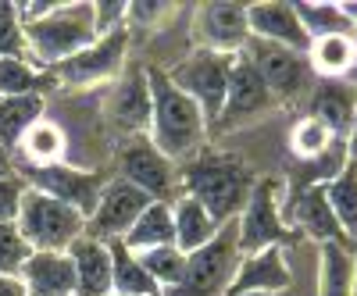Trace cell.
Returning <instances> with one entry per match:
<instances>
[{
	"instance_id": "obj_1",
	"label": "cell",
	"mask_w": 357,
	"mask_h": 296,
	"mask_svg": "<svg viewBox=\"0 0 357 296\" xmlns=\"http://www.w3.org/2000/svg\"><path fill=\"white\" fill-rule=\"evenodd\" d=\"M254 182H257L254 171L240 154L207 150L204 146L186 164H178V193L193 196L218 225L240 218Z\"/></svg>"
},
{
	"instance_id": "obj_2",
	"label": "cell",
	"mask_w": 357,
	"mask_h": 296,
	"mask_svg": "<svg viewBox=\"0 0 357 296\" xmlns=\"http://www.w3.org/2000/svg\"><path fill=\"white\" fill-rule=\"evenodd\" d=\"M146 82H151V132L146 136L178 168L204 150V139L211 129H207L200 104L178 90L168 72L146 68Z\"/></svg>"
},
{
	"instance_id": "obj_3",
	"label": "cell",
	"mask_w": 357,
	"mask_h": 296,
	"mask_svg": "<svg viewBox=\"0 0 357 296\" xmlns=\"http://www.w3.org/2000/svg\"><path fill=\"white\" fill-rule=\"evenodd\" d=\"M25 50L50 72L97 40L93 4H54L43 18L22 25Z\"/></svg>"
},
{
	"instance_id": "obj_4",
	"label": "cell",
	"mask_w": 357,
	"mask_h": 296,
	"mask_svg": "<svg viewBox=\"0 0 357 296\" xmlns=\"http://www.w3.org/2000/svg\"><path fill=\"white\" fill-rule=\"evenodd\" d=\"M279 193H282V186H279V179H272V175H264V179L254 182L240 218H236L240 257L261 254L268 247H289V243H296V232L286 225Z\"/></svg>"
},
{
	"instance_id": "obj_5",
	"label": "cell",
	"mask_w": 357,
	"mask_h": 296,
	"mask_svg": "<svg viewBox=\"0 0 357 296\" xmlns=\"http://www.w3.org/2000/svg\"><path fill=\"white\" fill-rule=\"evenodd\" d=\"M18 232L33 250H68L79 235H86V215L75 207L54 200L47 193H36L25 186L22 211H18Z\"/></svg>"
},
{
	"instance_id": "obj_6",
	"label": "cell",
	"mask_w": 357,
	"mask_h": 296,
	"mask_svg": "<svg viewBox=\"0 0 357 296\" xmlns=\"http://www.w3.org/2000/svg\"><path fill=\"white\" fill-rule=\"evenodd\" d=\"M236 264H240V240H236V221H225L218 235L197 254H186V275L175 289L161 296H225Z\"/></svg>"
},
{
	"instance_id": "obj_7",
	"label": "cell",
	"mask_w": 357,
	"mask_h": 296,
	"mask_svg": "<svg viewBox=\"0 0 357 296\" xmlns=\"http://www.w3.org/2000/svg\"><path fill=\"white\" fill-rule=\"evenodd\" d=\"M229 68H232V54H218V50L197 47L190 57H183V61L168 72V79L178 86V90L200 104V111L207 118V129H215L218 114L225 107Z\"/></svg>"
},
{
	"instance_id": "obj_8",
	"label": "cell",
	"mask_w": 357,
	"mask_h": 296,
	"mask_svg": "<svg viewBox=\"0 0 357 296\" xmlns=\"http://www.w3.org/2000/svg\"><path fill=\"white\" fill-rule=\"evenodd\" d=\"M126 54H129V29H114L107 36H97L86 50H79L75 57L61 61L54 72L57 86L68 90H93V86L114 82L126 72Z\"/></svg>"
},
{
	"instance_id": "obj_9",
	"label": "cell",
	"mask_w": 357,
	"mask_h": 296,
	"mask_svg": "<svg viewBox=\"0 0 357 296\" xmlns=\"http://www.w3.org/2000/svg\"><path fill=\"white\" fill-rule=\"evenodd\" d=\"M15 175L36 193H47L54 200H61L68 207H75L79 215H93V207L107 186V171H82L72 164H47V168H33V164H15Z\"/></svg>"
},
{
	"instance_id": "obj_10",
	"label": "cell",
	"mask_w": 357,
	"mask_h": 296,
	"mask_svg": "<svg viewBox=\"0 0 357 296\" xmlns=\"http://www.w3.org/2000/svg\"><path fill=\"white\" fill-rule=\"evenodd\" d=\"M118 175L151 200L172 203L178 196V168L151 143V136H126L118 146Z\"/></svg>"
},
{
	"instance_id": "obj_11",
	"label": "cell",
	"mask_w": 357,
	"mask_h": 296,
	"mask_svg": "<svg viewBox=\"0 0 357 296\" xmlns=\"http://www.w3.org/2000/svg\"><path fill=\"white\" fill-rule=\"evenodd\" d=\"M279 100L272 97V90L264 86V79L257 75L254 61L240 50L232 54V68H229V90H225V107L218 114V122L211 132H229V129H240L247 122H257L272 111Z\"/></svg>"
},
{
	"instance_id": "obj_12",
	"label": "cell",
	"mask_w": 357,
	"mask_h": 296,
	"mask_svg": "<svg viewBox=\"0 0 357 296\" xmlns=\"http://www.w3.org/2000/svg\"><path fill=\"white\" fill-rule=\"evenodd\" d=\"M243 54L254 61L257 75L264 79V86L272 90V97H275L279 104H289V100H296V97H304L311 86H314L307 54H296V50L264 43V40H250V43L243 47Z\"/></svg>"
},
{
	"instance_id": "obj_13",
	"label": "cell",
	"mask_w": 357,
	"mask_h": 296,
	"mask_svg": "<svg viewBox=\"0 0 357 296\" xmlns=\"http://www.w3.org/2000/svg\"><path fill=\"white\" fill-rule=\"evenodd\" d=\"M151 203L154 200L143 189L126 182L122 175H114V179H107V186H104V193L93 207V215L86 218V235H93V240H100V243L122 240Z\"/></svg>"
},
{
	"instance_id": "obj_14",
	"label": "cell",
	"mask_w": 357,
	"mask_h": 296,
	"mask_svg": "<svg viewBox=\"0 0 357 296\" xmlns=\"http://www.w3.org/2000/svg\"><path fill=\"white\" fill-rule=\"evenodd\" d=\"M197 36H200L204 50L240 54L250 43L247 4H232V0H211V4H200L197 8Z\"/></svg>"
},
{
	"instance_id": "obj_15",
	"label": "cell",
	"mask_w": 357,
	"mask_h": 296,
	"mask_svg": "<svg viewBox=\"0 0 357 296\" xmlns=\"http://www.w3.org/2000/svg\"><path fill=\"white\" fill-rule=\"evenodd\" d=\"M107 114H111V125L122 129L126 136L151 132V82H146L143 65H126V72L114 79Z\"/></svg>"
},
{
	"instance_id": "obj_16",
	"label": "cell",
	"mask_w": 357,
	"mask_h": 296,
	"mask_svg": "<svg viewBox=\"0 0 357 296\" xmlns=\"http://www.w3.org/2000/svg\"><path fill=\"white\" fill-rule=\"evenodd\" d=\"M247 22H250V40H264L296 54H307L311 36L304 33L296 4L289 0H261V4H247Z\"/></svg>"
},
{
	"instance_id": "obj_17",
	"label": "cell",
	"mask_w": 357,
	"mask_h": 296,
	"mask_svg": "<svg viewBox=\"0 0 357 296\" xmlns=\"http://www.w3.org/2000/svg\"><path fill=\"white\" fill-rule=\"evenodd\" d=\"M289 286H293V275H289V264H286L282 247H268L261 254L240 257L225 296H243V293H268V296H275V293H282Z\"/></svg>"
},
{
	"instance_id": "obj_18",
	"label": "cell",
	"mask_w": 357,
	"mask_h": 296,
	"mask_svg": "<svg viewBox=\"0 0 357 296\" xmlns=\"http://www.w3.org/2000/svg\"><path fill=\"white\" fill-rule=\"evenodd\" d=\"M354 111H357V90L347 79H318L311 86V93H307V118L321 122L336 139L350 136Z\"/></svg>"
},
{
	"instance_id": "obj_19",
	"label": "cell",
	"mask_w": 357,
	"mask_h": 296,
	"mask_svg": "<svg viewBox=\"0 0 357 296\" xmlns=\"http://www.w3.org/2000/svg\"><path fill=\"white\" fill-rule=\"evenodd\" d=\"M18 279L25 296H75V268L68 250H33Z\"/></svg>"
},
{
	"instance_id": "obj_20",
	"label": "cell",
	"mask_w": 357,
	"mask_h": 296,
	"mask_svg": "<svg viewBox=\"0 0 357 296\" xmlns=\"http://www.w3.org/2000/svg\"><path fill=\"white\" fill-rule=\"evenodd\" d=\"M286 225H293L296 235H307V240H318L321 247L325 243H347V235L329 207V196H325V186H314L307 193H301L293 203H289V215H286Z\"/></svg>"
},
{
	"instance_id": "obj_21",
	"label": "cell",
	"mask_w": 357,
	"mask_h": 296,
	"mask_svg": "<svg viewBox=\"0 0 357 296\" xmlns=\"http://www.w3.org/2000/svg\"><path fill=\"white\" fill-rule=\"evenodd\" d=\"M75 268V296H107L111 293V250L93 235H79L68 247Z\"/></svg>"
},
{
	"instance_id": "obj_22",
	"label": "cell",
	"mask_w": 357,
	"mask_h": 296,
	"mask_svg": "<svg viewBox=\"0 0 357 296\" xmlns=\"http://www.w3.org/2000/svg\"><path fill=\"white\" fill-rule=\"evenodd\" d=\"M172 221H175V247L183 250V254H197L200 247H207L218 235V221L204 211V207L186 196V193H178L172 200Z\"/></svg>"
},
{
	"instance_id": "obj_23",
	"label": "cell",
	"mask_w": 357,
	"mask_h": 296,
	"mask_svg": "<svg viewBox=\"0 0 357 296\" xmlns=\"http://www.w3.org/2000/svg\"><path fill=\"white\" fill-rule=\"evenodd\" d=\"M357 260L350 243H325L318 260V296H354Z\"/></svg>"
},
{
	"instance_id": "obj_24",
	"label": "cell",
	"mask_w": 357,
	"mask_h": 296,
	"mask_svg": "<svg viewBox=\"0 0 357 296\" xmlns=\"http://www.w3.org/2000/svg\"><path fill=\"white\" fill-rule=\"evenodd\" d=\"M122 243L132 254L158 250V247H175V221H172V203L154 200L146 211L136 218V225L122 235Z\"/></svg>"
},
{
	"instance_id": "obj_25",
	"label": "cell",
	"mask_w": 357,
	"mask_h": 296,
	"mask_svg": "<svg viewBox=\"0 0 357 296\" xmlns=\"http://www.w3.org/2000/svg\"><path fill=\"white\" fill-rule=\"evenodd\" d=\"M65 150H68V136L65 129L50 122V118H40V122L29 129L18 143V157L22 164H33V168H47V164H61L65 161Z\"/></svg>"
},
{
	"instance_id": "obj_26",
	"label": "cell",
	"mask_w": 357,
	"mask_h": 296,
	"mask_svg": "<svg viewBox=\"0 0 357 296\" xmlns=\"http://www.w3.org/2000/svg\"><path fill=\"white\" fill-rule=\"evenodd\" d=\"M40 118H47V100L43 97H4L0 100V143L15 157L22 136L33 129Z\"/></svg>"
},
{
	"instance_id": "obj_27",
	"label": "cell",
	"mask_w": 357,
	"mask_h": 296,
	"mask_svg": "<svg viewBox=\"0 0 357 296\" xmlns=\"http://www.w3.org/2000/svg\"><path fill=\"white\" fill-rule=\"evenodd\" d=\"M357 57V40L354 36H321L311 40L307 47V65L314 79H347Z\"/></svg>"
},
{
	"instance_id": "obj_28",
	"label": "cell",
	"mask_w": 357,
	"mask_h": 296,
	"mask_svg": "<svg viewBox=\"0 0 357 296\" xmlns=\"http://www.w3.org/2000/svg\"><path fill=\"white\" fill-rule=\"evenodd\" d=\"M111 293H126V296H161L158 282L143 272L139 257L122 243V240H111Z\"/></svg>"
},
{
	"instance_id": "obj_29",
	"label": "cell",
	"mask_w": 357,
	"mask_h": 296,
	"mask_svg": "<svg viewBox=\"0 0 357 296\" xmlns=\"http://www.w3.org/2000/svg\"><path fill=\"white\" fill-rule=\"evenodd\" d=\"M54 90L57 79L47 68L29 65L25 57H4L0 61V100L4 97H43V90Z\"/></svg>"
},
{
	"instance_id": "obj_30",
	"label": "cell",
	"mask_w": 357,
	"mask_h": 296,
	"mask_svg": "<svg viewBox=\"0 0 357 296\" xmlns=\"http://www.w3.org/2000/svg\"><path fill=\"white\" fill-rule=\"evenodd\" d=\"M325 196H329V207L347 235V243L357 247V161H347V168L325 186Z\"/></svg>"
},
{
	"instance_id": "obj_31",
	"label": "cell",
	"mask_w": 357,
	"mask_h": 296,
	"mask_svg": "<svg viewBox=\"0 0 357 296\" xmlns=\"http://www.w3.org/2000/svg\"><path fill=\"white\" fill-rule=\"evenodd\" d=\"M296 15H301V25L311 40L321 36H354V18L347 15L343 4H329V0H311V4H296Z\"/></svg>"
},
{
	"instance_id": "obj_32",
	"label": "cell",
	"mask_w": 357,
	"mask_h": 296,
	"mask_svg": "<svg viewBox=\"0 0 357 296\" xmlns=\"http://www.w3.org/2000/svg\"><path fill=\"white\" fill-rule=\"evenodd\" d=\"M136 257H139V264H143V272L158 282V289H161V293L175 289L178 282H183V275H186V254L178 250V247L143 250V254H136Z\"/></svg>"
},
{
	"instance_id": "obj_33",
	"label": "cell",
	"mask_w": 357,
	"mask_h": 296,
	"mask_svg": "<svg viewBox=\"0 0 357 296\" xmlns=\"http://www.w3.org/2000/svg\"><path fill=\"white\" fill-rule=\"evenodd\" d=\"M333 132L325 129L321 122H314V118H301V122L293 125V132H289V150H293V157L296 161H314V157H321L325 150L333 146Z\"/></svg>"
},
{
	"instance_id": "obj_34",
	"label": "cell",
	"mask_w": 357,
	"mask_h": 296,
	"mask_svg": "<svg viewBox=\"0 0 357 296\" xmlns=\"http://www.w3.org/2000/svg\"><path fill=\"white\" fill-rule=\"evenodd\" d=\"M33 247L22 240V232L15 221H0V275H11L18 279L22 275V264L29 260Z\"/></svg>"
},
{
	"instance_id": "obj_35",
	"label": "cell",
	"mask_w": 357,
	"mask_h": 296,
	"mask_svg": "<svg viewBox=\"0 0 357 296\" xmlns=\"http://www.w3.org/2000/svg\"><path fill=\"white\" fill-rule=\"evenodd\" d=\"M4 57H25V33H22L18 8L0 0V61Z\"/></svg>"
},
{
	"instance_id": "obj_36",
	"label": "cell",
	"mask_w": 357,
	"mask_h": 296,
	"mask_svg": "<svg viewBox=\"0 0 357 296\" xmlns=\"http://www.w3.org/2000/svg\"><path fill=\"white\" fill-rule=\"evenodd\" d=\"M175 4H161V0H136L126 11V29H161L172 18Z\"/></svg>"
},
{
	"instance_id": "obj_37",
	"label": "cell",
	"mask_w": 357,
	"mask_h": 296,
	"mask_svg": "<svg viewBox=\"0 0 357 296\" xmlns=\"http://www.w3.org/2000/svg\"><path fill=\"white\" fill-rule=\"evenodd\" d=\"M22 196H25V182L18 175H4L0 179V221H18Z\"/></svg>"
},
{
	"instance_id": "obj_38",
	"label": "cell",
	"mask_w": 357,
	"mask_h": 296,
	"mask_svg": "<svg viewBox=\"0 0 357 296\" xmlns=\"http://www.w3.org/2000/svg\"><path fill=\"white\" fill-rule=\"evenodd\" d=\"M126 11H129V4H126V0H111V4L97 0V4H93L97 36H107V33H114V29H126Z\"/></svg>"
},
{
	"instance_id": "obj_39",
	"label": "cell",
	"mask_w": 357,
	"mask_h": 296,
	"mask_svg": "<svg viewBox=\"0 0 357 296\" xmlns=\"http://www.w3.org/2000/svg\"><path fill=\"white\" fill-rule=\"evenodd\" d=\"M0 296H25V286H22V279L0 275Z\"/></svg>"
},
{
	"instance_id": "obj_40",
	"label": "cell",
	"mask_w": 357,
	"mask_h": 296,
	"mask_svg": "<svg viewBox=\"0 0 357 296\" xmlns=\"http://www.w3.org/2000/svg\"><path fill=\"white\" fill-rule=\"evenodd\" d=\"M4 175H15V157L4 150V143H0V179H4Z\"/></svg>"
},
{
	"instance_id": "obj_41",
	"label": "cell",
	"mask_w": 357,
	"mask_h": 296,
	"mask_svg": "<svg viewBox=\"0 0 357 296\" xmlns=\"http://www.w3.org/2000/svg\"><path fill=\"white\" fill-rule=\"evenodd\" d=\"M347 146H350V161H357V111H354V125H350V136H347Z\"/></svg>"
},
{
	"instance_id": "obj_42",
	"label": "cell",
	"mask_w": 357,
	"mask_h": 296,
	"mask_svg": "<svg viewBox=\"0 0 357 296\" xmlns=\"http://www.w3.org/2000/svg\"><path fill=\"white\" fill-rule=\"evenodd\" d=\"M347 82L354 86V90H357V57H354V68H350V75H347Z\"/></svg>"
},
{
	"instance_id": "obj_43",
	"label": "cell",
	"mask_w": 357,
	"mask_h": 296,
	"mask_svg": "<svg viewBox=\"0 0 357 296\" xmlns=\"http://www.w3.org/2000/svg\"><path fill=\"white\" fill-rule=\"evenodd\" d=\"M343 8H347V15L354 18V29H357V4H343Z\"/></svg>"
},
{
	"instance_id": "obj_44",
	"label": "cell",
	"mask_w": 357,
	"mask_h": 296,
	"mask_svg": "<svg viewBox=\"0 0 357 296\" xmlns=\"http://www.w3.org/2000/svg\"><path fill=\"white\" fill-rule=\"evenodd\" d=\"M243 296H268V293H243Z\"/></svg>"
},
{
	"instance_id": "obj_45",
	"label": "cell",
	"mask_w": 357,
	"mask_h": 296,
	"mask_svg": "<svg viewBox=\"0 0 357 296\" xmlns=\"http://www.w3.org/2000/svg\"><path fill=\"white\" fill-rule=\"evenodd\" d=\"M107 296H126V293H107Z\"/></svg>"
}]
</instances>
